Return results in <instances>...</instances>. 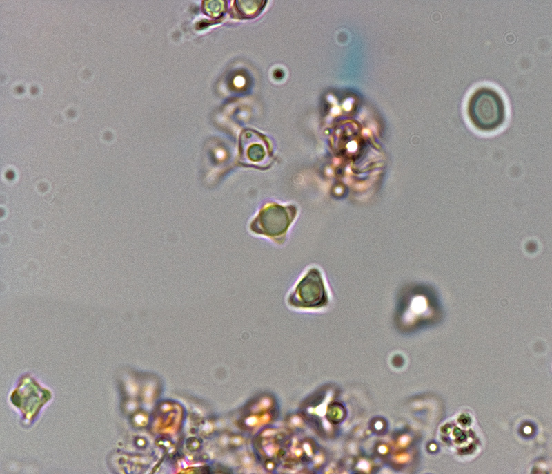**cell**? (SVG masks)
<instances>
[{
    "instance_id": "4",
    "label": "cell",
    "mask_w": 552,
    "mask_h": 474,
    "mask_svg": "<svg viewBox=\"0 0 552 474\" xmlns=\"http://www.w3.org/2000/svg\"><path fill=\"white\" fill-rule=\"evenodd\" d=\"M259 1H255L253 4L251 3V1H248L249 4H246V1H241V4L239 1H236L239 4L237 6L238 10L241 11L243 15H247V17H250L252 15H256L257 12L259 11L260 9V5H256Z\"/></svg>"
},
{
    "instance_id": "1",
    "label": "cell",
    "mask_w": 552,
    "mask_h": 474,
    "mask_svg": "<svg viewBox=\"0 0 552 474\" xmlns=\"http://www.w3.org/2000/svg\"><path fill=\"white\" fill-rule=\"evenodd\" d=\"M468 118L477 130L489 133L500 129L506 118V106L502 95L494 88L480 86L469 96Z\"/></svg>"
},
{
    "instance_id": "2",
    "label": "cell",
    "mask_w": 552,
    "mask_h": 474,
    "mask_svg": "<svg viewBox=\"0 0 552 474\" xmlns=\"http://www.w3.org/2000/svg\"><path fill=\"white\" fill-rule=\"evenodd\" d=\"M328 293L320 272L313 268L300 279L290 295V305L301 308H318L328 303Z\"/></svg>"
},
{
    "instance_id": "3",
    "label": "cell",
    "mask_w": 552,
    "mask_h": 474,
    "mask_svg": "<svg viewBox=\"0 0 552 474\" xmlns=\"http://www.w3.org/2000/svg\"><path fill=\"white\" fill-rule=\"evenodd\" d=\"M295 214V209L279 205L270 206L259 214L256 221V231L267 236L284 234Z\"/></svg>"
}]
</instances>
